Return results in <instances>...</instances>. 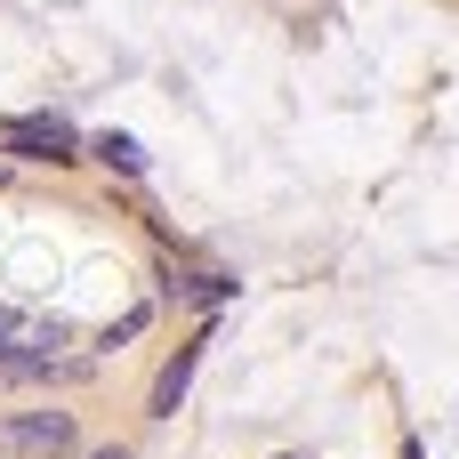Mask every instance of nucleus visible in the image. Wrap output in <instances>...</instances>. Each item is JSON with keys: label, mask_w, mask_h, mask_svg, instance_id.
Masks as SVG:
<instances>
[{"label": "nucleus", "mask_w": 459, "mask_h": 459, "mask_svg": "<svg viewBox=\"0 0 459 459\" xmlns=\"http://www.w3.org/2000/svg\"><path fill=\"white\" fill-rule=\"evenodd\" d=\"M210 339H218V323H202V331H194V339L161 363V379H153V395H145V420H178V403H186V387H194V371H202Z\"/></svg>", "instance_id": "f03ea898"}, {"label": "nucleus", "mask_w": 459, "mask_h": 459, "mask_svg": "<svg viewBox=\"0 0 459 459\" xmlns=\"http://www.w3.org/2000/svg\"><path fill=\"white\" fill-rule=\"evenodd\" d=\"M282 459H299V452H282Z\"/></svg>", "instance_id": "1a4fd4ad"}, {"label": "nucleus", "mask_w": 459, "mask_h": 459, "mask_svg": "<svg viewBox=\"0 0 459 459\" xmlns=\"http://www.w3.org/2000/svg\"><path fill=\"white\" fill-rule=\"evenodd\" d=\"M89 459H129V452H121V444H105V452H89Z\"/></svg>", "instance_id": "0eeeda50"}, {"label": "nucleus", "mask_w": 459, "mask_h": 459, "mask_svg": "<svg viewBox=\"0 0 459 459\" xmlns=\"http://www.w3.org/2000/svg\"><path fill=\"white\" fill-rule=\"evenodd\" d=\"M161 299H178V307H234V299H242V282H234V274H218V266H194V274H169V282H161Z\"/></svg>", "instance_id": "20e7f679"}, {"label": "nucleus", "mask_w": 459, "mask_h": 459, "mask_svg": "<svg viewBox=\"0 0 459 459\" xmlns=\"http://www.w3.org/2000/svg\"><path fill=\"white\" fill-rule=\"evenodd\" d=\"M403 459H428V452H420V444H411V452H403Z\"/></svg>", "instance_id": "6e6552de"}, {"label": "nucleus", "mask_w": 459, "mask_h": 459, "mask_svg": "<svg viewBox=\"0 0 459 459\" xmlns=\"http://www.w3.org/2000/svg\"><path fill=\"white\" fill-rule=\"evenodd\" d=\"M0 444H8V452L65 459L73 452V411H8V420H0Z\"/></svg>", "instance_id": "7ed1b4c3"}, {"label": "nucleus", "mask_w": 459, "mask_h": 459, "mask_svg": "<svg viewBox=\"0 0 459 459\" xmlns=\"http://www.w3.org/2000/svg\"><path fill=\"white\" fill-rule=\"evenodd\" d=\"M0 153H16V161H81V129L65 113H8Z\"/></svg>", "instance_id": "f257e3e1"}, {"label": "nucleus", "mask_w": 459, "mask_h": 459, "mask_svg": "<svg viewBox=\"0 0 459 459\" xmlns=\"http://www.w3.org/2000/svg\"><path fill=\"white\" fill-rule=\"evenodd\" d=\"M145 323H153V307H129V315H113V323L97 331V355H121V347H129V339H137Z\"/></svg>", "instance_id": "423d86ee"}, {"label": "nucleus", "mask_w": 459, "mask_h": 459, "mask_svg": "<svg viewBox=\"0 0 459 459\" xmlns=\"http://www.w3.org/2000/svg\"><path fill=\"white\" fill-rule=\"evenodd\" d=\"M97 161H105V169H121V178H145V169H153V153H145L129 129H97Z\"/></svg>", "instance_id": "39448f33"}]
</instances>
